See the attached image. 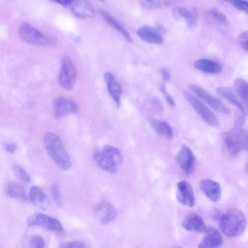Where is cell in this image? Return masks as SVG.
Returning a JSON list of instances; mask_svg holds the SVG:
<instances>
[{
    "label": "cell",
    "mask_w": 248,
    "mask_h": 248,
    "mask_svg": "<svg viewBox=\"0 0 248 248\" xmlns=\"http://www.w3.org/2000/svg\"><path fill=\"white\" fill-rule=\"evenodd\" d=\"M12 170L16 176L21 181L25 183H29L31 181V177L29 174L20 166L14 165Z\"/></svg>",
    "instance_id": "obj_32"
},
{
    "label": "cell",
    "mask_w": 248,
    "mask_h": 248,
    "mask_svg": "<svg viewBox=\"0 0 248 248\" xmlns=\"http://www.w3.org/2000/svg\"><path fill=\"white\" fill-rule=\"evenodd\" d=\"M205 236L199 243L198 248H220L223 240L216 228L207 226L204 232Z\"/></svg>",
    "instance_id": "obj_13"
},
{
    "label": "cell",
    "mask_w": 248,
    "mask_h": 248,
    "mask_svg": "<svg viewBox=\"0 0 248 248\" xmlns=\"http://www.w3.org/2000/svg\"><path fill=\"white\" fill-rule=\"evenodd\" d=\"M248 33L247 31L241 32L238 37V42L240 46L246 51L248 50Z\"/></svg>",
    "instance_id": "obj_35"
},
{
    "label": "cell",
    "mask_w": 248,
    "mask_h": 248,
    "mask_svg": "<svg viewBox=\"0 0 248 248\" xmlns=\"http://www.w3.org/2000/svg\"><path fill=\"white\" fill-rule=\"evenodd\" d=\"M172 14L175 19H183L189 28L194 27L196 24L197 16L194 10L190 11L185 7L177 6L173 9Z\"/></svg>",
    "instance_id": "obj_21"
},
{
    "label": "cell",
    "mask_w": 248,
    "mask_h": 248,
    "mask_svg": "<svg viewBox=\"0 0 248 248\" xmlns=\"http://www.w3.org/2000/svg\"><path fill=\"white\" fill-rule=\"evenodd\" d=\"M29 198L32 203L42 210H46L50 204V199L44 191L37 186H32L29 191Z\"/></svg>",
    "instance_id": "obj_19"
},
{
    "label": "cell",
    "mask_w": 248,
    "mask_h": 248,
    "mask_svg": "<svg viewBox=\"0 0 248 248\" xmlns=\"http://www.w3.org/2000/svg\"></svg>",
    "instance_id": "obj_41"
},
{
    "label": "cell",
    "mask_w": 248,
    "mask_h": 248,
    "mask_svg": "<svg viewBox=\"0 0 248 248\" xmlns=\"http://www.w3.org/2000/svg\"><path fill=\"white\" fill-rule=\"evenodd\" d=\"M206 15L210 21L217 26L226 27L229 25V21L225 15L217 9H209Z\"/></svg>",
    "instance_id": "obj_28"
},
{
    "label": "cell",
    "mask_w": 248,
    "mask_h": 248,
    "mask_svg": "<svg viewBox=\"0 0 248 248\" xmlns=\"http://www.w3.org/2000/svg\"><path fill=\"white\" fill-rule=\"evenodd\" d=\"M104 80L109 94L119 107L123 93L121 85L114 76L110 72H106L105 74Z\"/></svg>",
    "instance_id": "obj_16"
},
{
    "label": "cell",
    "mask_w": 248,
    "mask_h": 248,
    "mask_svg": "<svg viewBox=\"0 0 248 248\" xmlns=\"http://www.w3.org/2000/svg\"><path fill=\"white\" fill-rule=\"evenodd\" d=\"M184 94L191 106L209 125L217 127L219 122L214 113L198 98L187 91H184Z\"/></svg>",
    "instance_id": "obj_7"
},
{
    "label": "cell",
    "mask_w": 248,
    "mask_h": 248,
    "mask_svg": "<svg viewBox=\"0 0 248 248\" xmlns=\"http://www.w3.org/2000/svg\"><path fill=\"white\" fill-rule=\"evenodd\" d=\"M93 158L98 165L103 170L110 173H116L118 167L102 150H96Z\"/></svg>",
    "instance_id": "obj_23"
},
{
    "label": "cell",
    "mask_w": 248,
    "mask_h": 248,
    "mask_svg": "<svg viewBox=\"0 0 248 248\" xmlns=\"http://www.w3.org/2000/svg\"><path fill=\"white\" fill-rule=\"evenodd\" d=\"M180 248V247H177V248Z\"/></svg>",
    "instance_id": "obj_40"
},
{
    "label": "cell",
    "mask_w": 248,
    "mask_h": 248,
    "mask_svg": "<svg viewBox=\"0 0 248 248\" xmlns=\"http://www.w3.org/2000/svg\"><path fill=\"white\" fill-rule=\"evenodd\" d=\"M233 7L237 9L248 13V2L246 0H230L228 1Z\"/></svg>",
    "instance_id": "obj_36"
},
{
    "label": "cell",
    "mask_w": 248,
    "mask_h": 248,
    "mask_svg": "<svg viewBox=\"0 0 248 248\" xmlns=\"http://www.w3.org/2000/svg\"><path fill=\"white\" fill-rule=\"evenodd\" d=\"M181 224L184 229L191 232H204L207 227L202 217L195 213L188 215Z\"/></svg>",
    "instance_id": "obj_18"
},
{
    "label": "cell",
    "mask_w": 248,
    "mask_h": 248,
    "mask_svg": "<svg viewBox=\"0 0 248 248\" xmlns=\"http://www.w3.org/2000/svg\"><path fill=\"white\" fill-rule=\"evenodd\" d=\"M194 66L199 71L211 74H218L222 70V66L218 62L207 59L197 60Z\"/></svg>",
    "instance_id": "obj_24"
},
{
    "label": "cell",
    "mask_w": 248,
    "mask_h": 248,
    "mask_svg": "<svg viewBox=\"0 0 248 248\" xmlns=\"http://www.w3.org/2000/svg\"><path fill=\"white\" fill-rule=\"evenodd\" d=\"M219 227L228 237L234 238L241 235L245 231L247 220L243 212L231 208L222 214L219 218Z\"/></svg>",
    "instance_id": "obj_2"
},
{
    "label": "cell",
    "mask_w": 248,
    "mask_h": 248,
    "mask_svg": "<svg viewBox=\"0 0 248 248\" xmlns=\"http://www.w3.org/2000/svg\"><path fill=\"white\" fill-rule=\"evenodd\" d=\"M199 186L201 190L210 200L217 202L220 199L221 189L220 184L210 179L200 180Z\"/></svg>",
    "instance_id": "obj_14"
},
{
    "label": "cell",
    "mask_w": 248,
    "mask_h": 248,
    "mask_svg": "<svg viewBox=\"0 0 248 248\" xmlns=\"http://www.w3.org/2000/svg\"><path fill=\"white\" fill-rule=\"evenodd\" d=\"M245 116L237 113L233 127L222 134V139L227 150L233 155L237 154L248 148V132L242 127Z\"/></svg>",
    "instance_id": "obj_1"
},
{
    "label": "cell",
    "mask_w": 248,
    "mask_h": 248,
    "mask_svg": "<svg viewBox=\"0 0 248 248\" xmlns=\"http://www.w3.org/2000/svg\"><path fill=\"white\" fill-rule=\"evenodd\" d=\"M23 248H45V241L43 237L39 235H29L22 240Z\"/></svg>",
    "instance_id": "obj_29"
},
{
    "label": "cell",
    "mask_w": 248,
    "mask_h": 248,
    "mask_svg": "<svg viewBox=\"0 0 248 248\" xmlns=\"http://www.w3.org/2000/svg\"><path fill=\"white\" fill-rule=\"evenodd\" d=\"M94 213L97 219L104 225L113 221L117 216L115 208L107 201H103L97 204L94 207Z\"/></svg>",
    "instance_id": "obj_11"
},
{
    "label": "cell",
    "mask_w": 248,
    "mask_h": 248,
    "mask_svg": "<svg viewBox=\"0 0 248 248\" xmlns=\"http://www.w3.org/2000/svg\"><path fill=\"white\" fill-rule=\"evenodd\" d=\"M160 73L165 81H169L170 79V73L166 68H161L159 70Z\"/></svg>",
    "instance_id": "obj_38"
},
{
    "label": "cell",
    "mask_w": 248,
    "mask_h": 248,
    "mask_svg": "<svg viewBox=\"0 0 248 248\" xmlns=\"http://www.w3.org/2000/svg\"><path fill=\"white\" fill-rule=\"evenodd\" d=\"M61 248H88V247L82 241L74 240L63 243L61 245Z\"/></svg>",
    "instance_id": "obj_34"
},
{
    "label": "cell",
    "mask_w": 248,
    "mask_h": 248,
    "mask_svg": "<svg viewBox=\"0 0 248 248\" xmlns=\"http://www.w3.org/2000/svg\"><path fill=\"white\" fill-rule=\"evenodd\" d=\"M7 195L10 198L24 202L28 199L27 195L23 185L12 181L8 183L5 188Z\"/></svg>",
    "instance_id": "obj_25"
},
{
    "label": "cell",
    "mask_w": 248,
    "mask_h": 248,
    "mask_svg": "<svg viewBox=\"0 0 248 248\" xmlns=\"http://www.w3.org/2000/svg\"><path fill=\"white\" fill-rule=\"evenodd\" d=\"M216 90L218 94L236 107L241 113L246 115L247 108L245 107L232 89L227 87L219 86L216 88Z\"/></svg>",
    "instance_id": "obj_20"
},
{
    "label": "cell",
    "mask_w": 248,
    "mask_h": 248,
    "mask_svg": "<svg viewBox=\"0 0 248 248\" xmlns=\"http://www.w3.org/2000/svg\"><path fill=\"white\" fill-rule=\"evenodd\" d=\"M160 90L161 92L164 94L165 99L169 106L172 108H175V103L174 100L171 96L166 91L164 83H162L160 85Z\"/></svg>",
    "instance_id": "obj_37"
},
{
    "label": "cell",
    "mask_w": 248,
    "mask_h": 248,
    "mask_svg": "<svg viewBox=\"0 0 248 248\" xmlns=\"http://www.w3.org/2000/svg\"><path fill=\"white\" fill-rule=\"evenodd\" d=\"M150 124L159 136L167 140H171L173 137V132L171 126L166 122L150 118Z\"/></svg>",
    "instance_id": "obj_22"
},
{
    "label": "cell",
    "mask_w": 248,
    "mask_h": 248,
    "mask_svg": "<svg viewBox=\"0 0 248 248\" xmlns=\"http://www.w3.org/2000/svg\"><path fill=\"white\" fill-rule=\"evenodd\" d=\"M45 149L49 157L62 170H66L71 166V161L62 141L52 133H46L44 138Z\"/></svg>",
    "instance_id": "obj_3"
},
{
    "label": "cell",
    "mask_w": 248,
    "mask_h": 248,
    "mask_svg": "<svg viewBox=\"0 0 248 248\" xmlns=\"http://www.w3.org/2000/svg\"><path fill=\"white\" fill-rule=\"evenodd\" d=\"M20 37L24 41L41 46H48L53 40L34 28L28 23H22L19 28Z\"/></svg>",
    "instance_id": "obj_4"
},
{
    "label": "cell",
    "mask_w": 248,
    "mask_h": 248,
    "mask_svg": "<svg viewBox=\"0 0 248 248\" xmlns=\"http://www.w3.org/2000/svg\"><path fill=\"white\" fill-rule=\"evenodd\" d=\"M53 108L54 115L57 118L76 113L78 111V105L74 100L63 97H59L55 99Z\"/></svg>",
    "instance_id": "obj_10"
},
{
    "label": "cell",
    "mask_w": 248,
    "mask_h": 248,
    "mask_svg": "<svg viewBox=\"0 0 248 248\" xmlns=\"http://www.w3.org/2000/svg\"><path fill=\"white\" fill-rule=\"evenodd\" d=\"M77 78L75 66L68 57L62 58L59 74V82L61 86L66 90L73 89Z\"/></svg>",
    "instance_id": "obj_6"
},
{
    "label": "cell",
    "mask_w": 248,
    "mask_h": 248,
    "mask_svg": "<svg viewBox=\"0 0 248 248\" xmlns=\"http://www.w3.org/2000/svg\"><path fill=\"white\" fill-rule=\"evenodd\" d=\"M233 85L237 95L245 107L247 108L248 100L247 81L242 78H238L234 81Z\"/></svg>",
    "instance_id": "obj_27"
},
{
    "label": "cell",
    "mask_w": 248,
    "mask_h": 248,
    "mask_svg": "<svg viewBox=\"0 0 248 248\" xmlns=\"http://www.w3.org/2000/svg\"><path fill=\"white\" fill-rule=\"evenodd\" d=\"M50 191L52 196L59 206H61L62 204V198L59 186L57 185H53L50 187Z\"/></svg>",
    "instance_id": "obj_33"
},
{
    "label": "cell",
    "mask_w": 248,
    "mask_h": 248,
    "mask_svg": "<svg viewBox=\"0 0 248 248\" xmlns=\"http://www.w3.org/2000/svg\"><path fill=\"white\" fill-rule=\"evenodd\" d=\"M17 149V146L15 143H7L4 146L5 150L10 154H14Z\"/></svg>",
    "instance_id": "obj_39"
},
{
    "label": "cell",
    "mask_w": 248,
    "mask_h": 248,
    "mask_svg": "<svg viewBox=\"0 0 248 248\" xmlns=\"http://www.w3.org/2000/svg\"><path fill=\"white\" fill-rule=\"evenodd\" d=\"M26 224L29 227L39 226L56 233L64 232L63 228L58 220L41 213H36L29 217Z\"/></svg>",
    "instance_id": "obj_5"
},
{
    "label": "cell",
    "mask_w": 248,
    "mask_h": 248,
    "mask_svg": "<svg viewBox=\"0 0 248 248\" xmlns=\"http://www.w3.org/2000/svg\"><path fill=\"white\" fill-rule=\"evenodd\" d=\"M138 36L142 41L150 44H160L163 41L162 33L156 27L144 25L137 30Z\"/></svg>",
    "instance_id": "obj_15"
},
{
    "label": "cell",
    "mask_w": 248,
    "mask_h": 248,
    "mask_svg": "<svg viewBox=\"0 0 248 248\" xmlns=\"http://www.w3.org/2000/svg\"><path fill=\"white\" fill-rule=\"evenodd\" d=\"M100 13L106 21L119 31L128 41L131 42L132 38L124 27L112 15L103 10H100Z\"/></svg>",
    "instance_id": "obj_26"
},
{
    "label": "cell",
    "mask_w": 248,
    "mask_h": 248,
    "mask_svg": "<svg viewBox=\"0 0 248 248\" xmlns=\"http://www.w3.org/2000/svg\"><path fill=\"white\" fill-rule=\"evenodd\" d=\"M102 151L119 167L123 162V156L120 151L111 145H105Z\"/></svg>",
    "instance_id": "obj_30"
},
{
    "label": "cell",
    "mask_w": 248,
    "mask_h": 248,
    "mask_svg": "<svg viewBox=\"0 0 248 248\" xmlns=\"http://www.w3.org/2000/svg\"><path fill=\"white\" fill-rule=\"evenodd\" d=\"M176 198L183 205L192 207L195 203V198L192 187L186 181H179L176 186Z\"/></svg>",
    "instance_id": "obj_12"
},
{
    "label": "cell",
    "mask_w": 248,
    "mask_h": 248,
    "mask_svg": "<svg viewBox=\"0 0 248 248\" xmlns=\"http://www.w3.org/2000/svg\"><path fill=\"white\" fill-rule=\"evenodd\" d=\"M68 7L75 16L80 18L91 17L94 13L92 5L88 0H70Z\"/></svg>",
    "instance_id": "obj_17"
},
{
    "label": "cell",
    "mask_w": 248,
    "mask_h": 248,
    "mask_svg": "<svg viewBox=\"0 0 248 248\" xmlns=\"http://www.w3.org/2000/svg\"><path fill=\"white\" fill-rule=\"evenodd\" d=\"M175 1L172 0H140L141 5L148 10H154L161 8L163 7L170 6Z\"/></svg>",
    "instance_id": "obj_31"
},
{
    "label": "cell",
    "mask_w": 248,
    "mask_h": 248,
    "mask_svg": "<svg viewBox=\"0 0 248 248\" xmlns=\"http://www.w3.org/2000/svg\"><path fill=\"white\" fill-rule=\"evenodd\" d=\"M189 87L193 92L216 111L223 114L230 113V109L229 108L202 87L195 84H191Z\"/></svg>",
    "instance_id": "obj_9"
},
{
    "label": "cell",
    "mask_w": 248,
    "mask_h": 248,
    "mask_svg": "<svg viewBox=\"0 0 248 248\" xmlns=\"http://www.w3.org/2000/svg\"><path fill=\"white\" fill-rule=\"evenodd\" d=\"M176 161L183 172L189 175L196 168V158L192 150L186 145H182L176 155Z\"/></svg>",
    "instance_id": "obj_8"
}]
</instances>
